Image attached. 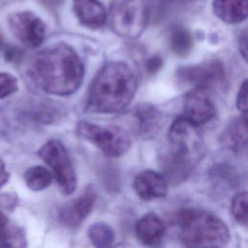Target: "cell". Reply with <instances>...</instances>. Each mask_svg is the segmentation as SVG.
<instances>
[{
    "label": "cell",
    "mask_w": 248,
    "mask_h": 248,
    "mask_svg": "<svg viewBox=\"0 0 248 248\" xmlns=\"http://www.w3.org/2000/svg\"><path fill=\"white\" fill-rule=\"evenodd\" d=\"M180 241L190 247H222L230 240L226 224L216 215L201 208H184L176 215Z\"/></svg>",
    "instance_id": "4"
},
{
    "label": "cell",
    "mask_w": 248,
    "mask_h": 248,
    "mask_svg": "<svg viewBox=\"0 0 248 248\" xmlns=\"http://www.w3.org/2000/svg\"><path fill=\"white\" fill-rule=\"evenodd\" d=\"M88 236L97 247H108L111 245L114 239L112 229L103 222L92 224L88 229Z\"/></svg>",
    "instance_id": "21"
},
{
    "label": "cell",
    "mask_w": 248,
    "mask_h": 248,
    "mask_svg": "<svg viewBox=\"0 0 248 248\" xmlns=\"http://www.w3.org/2000/svg\"><path fill=\"white\" fill-rule=\"evenodd\" d=\"M134 189L138 196L144 201L163 198L168 192L165 177L150 170H144L136 176Z\"/></svg>",
    "instance_id": "13"
},
{
    "label": "cell",
    "mask_w": 248,
    "mask_h": 248,
    "mask_svg": "<svg viewBox=\"0 0 248 248\" xmlns=\"http://www.w3.org/2000/svg\"><path fill=\"white\" fill-rule=\"evenodd\" d=\"M74 11L85 27L97 29L107 21V12L98 0H74Z\"/></svg>",
    "instance_id": "14"
},
{
    "label": "cell",
    "mask_w": 248,
    "mask_h": 248,
    "mask_svg": "<svg viewBox=\"0 0 248 248\" xmlns=\"http://www.w3.org/2000/svg\"><path fill=\"white\" fill-rule=\"evenodd\" d=\"M76 131L80 138L93 143L109 157L121 156L131 147L130 136L118 126L103 127L88 121H79Z\"/></svg>",
    "instance_id": "6"
},
{
    "label": "cell",
    "mask_w": 248,
    "mask_h": 248,
    "mask_svg": "<svg viewBox=\"0 0 248 248\" xmlns=\"http://www.w3.org/2000/svg\"><path fill=\"white\" fill-rule=\"evenodd\" d=\"M95 201L96 192L91 185H88L78 197L60 208V221L68 227L78 226L92 210Z\"/></svg>",
    "instance_id": "11"
},
{
    "label": "cell",
    "mask_w": 248,
    "mask_h": 248,
    "mask_svg": "<svg viewBox=\"0 0 248 248\" xmlns=\"http://www.w3.org/2000/svg\"><path fill=\"white\" fill-rule=\"evenodd\" d=\"M247 193L246 192H240L237 193L232 201V205H231V210L233 218L243 226L247 225Z\"/></svg>",
    "instance_id": "22"
},
{
    "label": "cell",
    "mask_w": 248,
    "mask_h": 248,
    "mask_svg": "<svg viewBox=\"0 0 248 248\" xmlns=\"http://www.w3.org/2000/svg\"><path fill=\"white\" fill-rule=\"evenodd\" d=\"M170 1H174V2H188V1H192V0H170Z\"/></svg>",
    "instance_id": "28"
},
{
    "label": "cell",
    "mask_w": 248,
    "mask_h": 248,
    "mask_svg": "<svg viewBox=\"0 0 248 248\" xmlns=\"http://www.w3.org/2000/svg\"><path fill=\"white\" fill-rule=\"evenodd\" d=\"M178 79L194 88L205 90L217 88L224 84L225 67L220 60L212 59L197 65L183 66L177 69Z\"/></svg>",
    "instance_id": "8"
},
{
    "label": "cell",
    "mask_w": 248,
    "mask_h": 248,
    "mask_svg": "<svg viewBox=\"0 0 248 248\" xmlns=\"http://www.w3.org/2000/svg\"><path fill=\"white\" fill-rule=\"evenodd\" d=\"M137 88L138 81L129 65L122 61L108 62L91 81L85 100V111L117 112L131 103Z\"/></svg>",
    "instance_id": "3"
},
{
    "label": "cell",
    "mask_w": 248,
    "mask_h": 248,
    "mask_svg": "<svg viewBox=\"0 0 248 248\" xmlns=\"http://www.w3.org/2000/svg\"><path fill=\"white\" fill-rule=\"evenodd\" d=\"M220 141L235 153H245L247 150V117L242 115L233 119L223 131Z\"/></svg>",
    "instance_id": "16"
},
{
    "label": "cell",
    "mask_w": 248,
    "mask_h": 248,
    "mask_svg": "<svg viewBox=\"0 0 248 248\" xmlns=\"http://www.w3.org/2000/svg\"><path fill=\"white\" fill-rule=\"evenodd\" d=\"M247 0H213L212 9L217 17L230 24L242 22L247 17Z\"/></svg>",
    "instance_id": "17"
},
{
    "label": "cell",
    "mask_w": 248,
    "mask_h": 248,
    "mask_svg": "<svg viewBox=\"0 0 248 248\" xmlns=\"http://www.w3.org/2000/svg\"><path fill=\"white\" fill-rule=\"evenodd\" d=\"M166 228L163 220L155 213L142 216L136 224V234L138 239L145 245H158L164 235Z\"/></svg>",
    "instance_id": "15"
},
{
    "label": "cell",
    "mask_w": 248,
    "mask_h": 248,
    "mask_svg": "<svg viewBox=\"0 0 248 248\" xmlns=\"http://www.w3.org/2000/svg\"><path fill=\"white\" fill-rule=\"evenodd\" d=\"M215 115V107L207 90L193 88L183 100V115L191 124L199 127L210 121Z\"/></svg>",
    "instance_id": "10"
},
{
    "label": "cell",
    "mask_w": 248,
    "mask_h": 248,
    "mask_svg": "<svg viewBox=\"0 0 248 248\" xmlns=\"http://www.w3.org/2000/svg\"><path fill=\"white\" fill-rule=\"evenodd\" d=\"M38 155L53 170L61 193L72 194L77 187V175L64 144L58 140H50L41 146Z\"/></svg>",
    "instance_id": "7"
},
{
    "label": "cell",
    "mask_w": 248,
    "mask_h": 248,
    "mask_svg": "<svg viewBox=\"0 0 248 248\" xmlns=\"http://www.w3.org/2000/svg\"><path fill=\"white\" fill-rule=\"evenodd\" d=\"M131 116L135 122V132L142 138H151L162 126L163 113L150 104H140L135 107Z\"/></svg>",
    "instance_id": "12"
},
{
    "label": "cell",
    "mask_w": 248,
    "mask_h": 248,
    "mask_svg": "<svg viewBox=\"0 0 248 248\" xmlns=\"http://www.w3.org/2000/svg\"><path fill=\"white\" fill-rule=\"evenodd\" d=\"M23 233L12 228L8 217L0 211V246H24Z\"/></svg>",
    "instance_id": "19"
},
{
    "label": "cell",
    "mask_w": 248,
    "mask_h": 248,
    "mask_svg": "<svg viewBox=\"0 0 248 248\" xmlns=\"http://www.w3.org/2000/svg\"><path fill=\"white\" fill-rule=\"evenodd\" d=\"M9 172L6 170V166L4 162L0 159V187L5 185L9 179Z\"/></svg>",
    "instance_id": "27"
},
{
    "label": "cell",
    "mask_w": 248,
    "mask_h": 248,
    "mask_svg": "<svg viewBox=\"0 0 248 248\" xmlns=\"http://www.w3.org/2000/svg\"><path fill=\"white\" fill-rule=\"evenodd\" d=\"M236 106H237V108L242 112L243 115L247 114V110H248L247 80H244L239 88L237 98H236Z\"/></svg>",
    "instance_id": "24"
},
{
    "label": "cell",
    "mask_w": 248,
    "mask_h": 248,
    "mask_svg": "<svg viewBox=\"0 0 248 248\" xmlns=\"http://www.w3.org/2000/svg\"><path fill=\"white\" fill-rule=\"evenodd\" d=\"M167 144L159 154V164L167 182H183L204 156V144L197 126L177 117L168 132Z\"/></svg>",
    "instance_id": "2"
},
{
    "label": "cell",
    "mask_w": 248,
    "mask_h": 248,
    "mask_svg": "<svg viewBox=\"0 0 248 248\" xmlns=\"http://www.w3.org/2000/svg\"><path fill=\"white\" fill-rule=\"evenodd\" d=\"M27 75L39 89L56 96H67L81 85L84 67L74 48L59 43L38 52L27 68Z\"/></svg>",
    "instance_id": "1"
},
{
    "label": "cell",
    "mask_w": 248,
    "mask_h": 248,
    "mask_svg": "<svg viewBox=\"0 0 248 248\" xmlns=\"http://www.w3.org/2000/svg\"><path fill=\"white\" fill-rule=\"evenodd\" d=\"M148 15L146 0H120L110 8V26L117 35L127 39H136L144 31Z\"/></svg>",
    "instance_id": "5"
},
{
    "label": "cell",
    "mask_w": 248,
    "mask_h": 248,
    "mask_svg": "<svg viewBox=\"0 0 248 248\" xmlns=\"http://www.w3.org/2000/svg\"><path fill=\"white\" fill-rule=\"evenodd\" d=\"M238 48L243 59L247 61V33L244 30L238 38Z\"/></svg>",
    "instance_id": "26"
},
{
    "label": "cell",
    "mask_w": 248,
    "mask_h": 248,
    "mask_svg": "<svg viewBox=\"0 0 248 248\" xmlns=\"http://www.w3.org/2000/svg\"><path fill=\"white\" fill-rule=\"evenodd\" d=\"M162 65H163L162 58L160 56H158V55H154V56H151L146 61L145 68H146V71L149 74H155V73H157L161 69Z\"/></svg>",
    "instance_id": "25"
},
{
    "label": "cell",
    "mask_w": 248,
    "mask_h": 248,
    "mask_svg": "<svg viewBox=\"0 0 248 248\" xmlns=\"http://www.w3.org/2000/svg\"><path fill=\"white\" fill-rule=\"evenodd\" d=\"M170 46L178 56H186L193 47V38L190 32L182 27H176L171 31Z\"/></svg>",
    "instance_id": "20"
},
{
    "label": "cell",
    "mask_w": 248,
    "mask_h": 248,
    "mask_svg": "<svg viewBox=\"0 0 248 248\" xmlns=\"http://www.w3.org/2000/svg\"><path fill=\"white\" fill-rule=\"evenodd\" d=\"M8 24L14 36L24 46H39L45 39L46 27L40 17L31 12H19L11 15Z\"/></svg>",
    "instance_id": "9"
},
{
    "label": "cell",
    "mask_w": 248,
    "mask_h": 248,
    "mask_svg": "<svg viewBox=\"0 0 248 248\" xmlns=\"http://www.w3.org/2000/svg\"><path fill=\"white\" fill-rule=\"evenodd\" d=\"M17 90V79L9 73H0V99L14 94Z\"/></svg>",
    "instance_id": "23"
},
{
    "label": "cell",
    "mask_w": 248,
    "mask_h": 248,
    "mask_svg": "<svg viewBox=\"0 0 248 248\" xmlns=\"http://www.w3.org/2000/svg\"><path fill=\"white\" fill-rule=\"evenodd\" d=\"M24 181L27 187L33 191H41L47 188L51 181V173L42 166H34L26 170Z\"/></svg>",
    "instance_id": "18"
}]
</instances>
